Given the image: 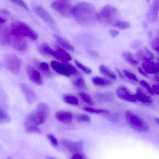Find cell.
Listing matches in <instances>:
<instances>
[{
	"instance_id": "obj_28",
	"label": "cell",
	"mask_w": 159,
	"mask_h": 159,
	"mask_svg": "<svg viewBox=\"0 0 159 159\" xmlns=\"http://www.w3.org/2000/svg\"><path fill=\"white\" fill-rule=\"evenodd\" d=\"M37 66L39 70L46 76H50L51 73L50 72L49 65L45 62H39L37 63Z\"/></svg>"
},
{
	"instance_id": "obj_48",
	"label": "cell",
	"mask_w": 159,
	"mask_h": 159,
	"mask_svg": "<svg viewBox=\"0 0 159 159\" xmlns=\"http://www.w3.org/2000/svg\"><path fill=\"white\" fill-rule=\"evenodd\" d=\"M155 79H156V80H157V81H158V82H159V74H158L157 75L155 76Z\"/></svg>"
},
{
	"instance_id": "obj_23",
	"label": "cell",
	"mask_w": 159,
	"mask_h": 159,
	"mask_svg": "<svg viewBox=\"0 0 159 159\" xmlns=\"http://www.w3.org/2000/svg\"><path fill=\"white\" fill-rule=\"evenodd\" d=\"M99 70L103 75L106 77H108L110 79L116 80L117 78V75L116 74L112 71L108 67L104 65H101L99 66Z\"/></svg>"
},
{
	"instance_id": "obj_6",
	"label": "cell",
	"mask_w": 159,
	"mask_h": 159,
	"mask_svg": "<svg viewBox=\"0 0 159 159\" xmlns=\"http://www.w3.org/2000/svg\"><path fill=\"white\" fill-rule=\"evenodd\" d=\"M126 118L129 125L135 130L145 133L149 130V126L141 117L130 110L126 113Z\"/></svg>"
},
{
	"instance_id": "obj_4",
	"label": "cell",
	"mask_w": 159,
	"mask_h": 159,
	"mask_svg": "<svg viewBox=\"0 0 159 159\" xmlns=\"http://www.w3.org/2000/svg\"><path fill=\"white\" fill-rule=\"evenodd\" d=\"M38 50L41 54L51 55L62 62H68L71 60L70 55L63 48L59 47L57 50H54L45 43H42L39 46Z\"/></svg>"
},
{
	"instance_id": "obj_12",
	"label": "cell",
	"mask_w": 159,
	"mask_h": 159,
	"mask_svg": "<svg viewBox=\"0 0 159 159\" xmlns=\"http://www.w3.org/2000/svg\"><path fill=\"white\" fill-rule=\"evenodd\" d=\"M62 144L68 151L73 155L81 153L83 151V143L82 141L74 142L68 139H64L62 141Z\"/></svg>"
},
{
	"instance_id": "obj_30",
	"label": "cell",
	"mask_w": 159,
	"mask_h": 159,
	"mask_svg": "<svg viewBox=\"0 0 159 159\" xmlns=\"http://www.w3.org/2000/svg\"><path fill=\"white\" fill-rule=\"evenodd\" d=\"M73 84L75 87L80 89H87L86 82L82 77H79L74 80L73 81Z\"/></svg>"
},
{
	"instance_id": "obj_40",
	"label": "cell",
	"mask_w": 159,
	"mask_h": 159,
	"mask_svg": "<svg viewBox=\"0 0 159 159\" xmlns=\"http://www.w3.org/2000/svg\"><path fill=\"white\" fill-rule=\"evenodd\" d=\"M140 84L146 89L147 91L150 93L151 95H154V93L153 92V89H152V87L150 86V85L148 83L147 81H145L144 80H142L140 81Z\"/></svg>"
},
{
	"instance_id": "obj_44",
	"label": "cell",
	"mask_w": 159,
	"mask_h": 159,
	"mask_svg": "<svg viewBox=\"0 0 159 159\" xmlns=\"http://www.w3.org/2000/svg\"><path fill=\"white\" fill-rule=\"evenodd\" d=\"M138 70L139 71V72L142 75H144V76H147L148 74L144 71L143 69H142V68H138Z\"/></svg>"
},
{
	"instance_id": "obj_42",
	"label": "cell",
	"mask_w": 159,
	"mask_h": 159,
	"mask_svg": "<svg viewBox=\"0 0 159 159\" xmlns=\"http://www.w3.org/2000/svg\"><path fill=\"white\" fill-rule=\"evenodd\" d=\"M109 34L112 38H116L119 34V32L116 30H111L109 31Z\"/></svg>"
},
{
	"instance_id": "obj_10",
	"label": "cell",
	"mask_w": 159,
	"mask_h": 159,
	"mask_svg": "<svg viewBox=\"0 0 159 159\" xmlns=\"http://www.w3.org/2000/svg\"><path fill=\"white\" fill-rule=\"evenodd\" d=\"M51 6L53 9L64 17L70 18L72 16L73 6L70 2L58 0L53 2Z\"/></svg>"
},
{
	"instance_id": "obj_38",
	"label": "cell",
	"mask_w": 159,
	"mask_h": 159,
	"mask_svg": "<svg viewBox=\"0 0 159 159\" xmlns=\"http://www.w3.org/2000/svg\"><path fill=\"white\" fill-rule=\"evenodd\" d=\"M9 1L14 3V4L17 5L18 6L22 8H24L27 11L30 10L29 7L23 0H9Z\"/></svg>"
},
{
	"instance_id": "obj_35",
	"label": "cell",
	"mask_w": 159,
	"mask_h": 159,
	"mask_svg": "<svg viewBox=\"0 0 159 159\" xmlns=\"http://www.w3.org/2000/svg\"><path fill=\"white\" fill-rule=\"evenodd\" d=\"M75 64L78 68L81 70L82 71L84 72L85 73L87 74H90L91 73L92 70L89 68L85 66V65L82 64L81 62H79L78 61H75Z\"/></svg>"
},
{
	"instance_id": "obj_3",
	"label": "cell",
	"mask_w": 159,
	"mask_h": 159,
	"mask_svg": "<svg viewBox=\"0 0 159 159\" xmlns=\"http://www.w3.org/2000/svg\"><path fill=\"white\" fill-rule=\"evenodd\" d=\"M9 32L14 35L23 37H28L31 40L35 41L38 37V34L33 30L27 23L22 21H13L10 24Z\"/></svg>"
},
{
	"instance_id": "obj_51",
	"label": "cell",
	"mask_w": 159,
	"mask_h": 159,
	"mask_svg": "<svg viewBox=\"0 0 159 159\" xmlns=\"http://www.w3.org/2000/svg\"><path fill=\"white\" fill-rule=\"evenodd\" d=\"M157 34H158V38H159V29H158V30H157Z\"/></svg>"
},
{
	"instance_id": "obj_5",
	"label": "cell",
	"mask_w": 159,
	"mask_h": 159,
	"mask_svg": "<svg viewBox=\"0 0 159 159\" xmlns=\"http://www.w3.org/2000/svg\"><path fill=\"white\" fill-rule=\"evenodd\" d=\"M117 9L111 5H107L98 13L97 20L104 24H114L116 20Z\"/></svg>"
},
{
	"instance_id": "obj_11",
	"label": "cell",
	"mask_w": 159,
	"mask_h": 159,
	"mask_svg": "<svg viewBox=\"0 0 159 159\" xmlns=\"http://www.w3.org/2000/svg\"><path fill=\"white\" fill-rule=\"evenodd\" d=\"M34 13L43 20L53 28H56L57 24L55 20L50 14L42 7L35 5L33 7Z\"/></svg>"
},
{
	"instance_id": "obj_18",
	"label": "cell",
	"mask_w": 159,
	"mask_h": 159,
	"mask_svg": "<svg viewBox=\"0 0 159 159\" xmlns=\"http://www.w3.org/2000/svg\"><path fill=\"white\" fill-rule=\"evenodd\" d=\"M142 66L143 70L147 74L159 73V63H156L150 60L145 61L143 62Z\"/></svg>"
},
{
	"instance_id": "obj_43",
	"label": "cell",
	"mask_w": 159,
	"mask_h": 159,
	"mask_svg": "<svg viewBox=\"0 0 159 159\" xmlns=\"http://www.w3.org/2000/svg\"><path fill=\"white\" fill-rule=\"evenodd\" d=\"M152 89H153L154 94L159 95V85L157 84L153 85L152 86Z\"/></svg>"
},
{
	"instance_id": "obj_49",
	"label": "cell",
	"mask_w": 159,
	"mask_h": 159,
	"mask_svg": "<svg viewBox=\"0 0 159 159\" xmlns=\"http://www.w3.org/2000/svg\"><path fill=\"white\" fill-rule=\"evenodd\" d=\"M155 121L157 122V123L159 125V118H155Z\"/></svg>"
},
{
	"instance_id": "obj_13",
	"label": "cell",
	"mask_w": 159,
	"mask_h": 159,
	"mask_svg": "<svg viewBox=\"0 0 159 159\" xmlns=\"http://www.w3.org/2000/svg\"><path fill=\"white\" fill-rule=\"evenodd\" d=\"M116 93L119 98L123 101L130 102H137L135 95L126 86H120L116 89Z\"/></svg>"
},
{
	"instance_id": "obj_41",
	"label": "cell",
	"mask_w": 159,
	"mask_h": 159,
	"mask_svg": "<svg viewBox=\"0 0 159 159\" xmlns=\"http://www.w3.org/2000/svg\"><path fill=\"white\" fill-rule=\"evenodd\" d=\"M70 159H88V158L84 154L81 153L75 154Z\"/></svg>"
},
{
	"instance_id": "obj_53",
	"label": "cell",
	"mask_w": 159,
	"mask_h": 159,
	"mask_svg": "<svg viewBox=\"0 0 159 159\" xmlns=\"http://www.w3.org/2000/svg\"><path fill=\"white\" fill-rule=\"evenodd\" d=\"M147 2H150V0H146Z\"/></svg>"
},
{
	"instance_id": "obj_54",
	"label": "cell",
	"mask_w": 159,
	"mask_h": 159,
	"mask_svg": "<svg viewBox=\"0 0 159 159\" xmlns=\"http://www.w3.org/2000/svg\"><path fill=\"white\" fill-rule=\"evenodd\" d=\"M158 61H159V58H158Z\"/></svg>"
},
{
	"instance_id": "obj_39",
	"label": "cell",
	"mask_w": 159,
	"mask_h": 159,
	"mask_svg": "<svg viewBox=\"0 0 159 159\" xmlns=\"http://www.w3.org/2000/svg\"><path fill=\"white\" fill-rule=\"evenodd\" d=\"M47 138L53 147H57V146H58V141L55 136H54L53 134H47Z\"/></svg>"
},
{
	"instance_id": "obj_7",
	"label": "cell",
	"mask_w": 159,
	"mask_h": 159,
	"mask_svg": "<svg viewBox=\"0 0 159 159\" xmlns=\"http://www.w3.org/2000/svg\"><path fill=\"white\" fill-rule=\"evenodd\" d=\"M4 64L6 69L13 75H17L20 72L21 61L16 55L13 54L6 55L4 59Z\"/></svg>"
},
{
	"instance_id": "obj_34",
	"label": "cell",
	"mask_w": 159,
	"mask_h": 159,
	"mask_svg": "<svg viewBox=\"0 0 159 159\" xmlns=\"http://www.w3.org/2000/svg\"><path fill=\"white\" fill-rule=\"evenodd\" d=\"M75 119L79 122H89L91 121L90 118L86 114H77L75 116Z\"/></svg>"
},
{
	"instance_id": "obj_15",
	"label": "cell",
	"mask_w": 159,
	"mask_h": 159,
	"mask_svg": "<svg viewBox=\"0 0 159 159\" xmlns=\"http://www.w3.org/2000/svg\"><path fill=\"white\" fill-rule=\"evenodd\" d=\"M20 87L27 102L29 104L34 103L37 100V96L34 91L25 83H21Z\"/></svg>"
},
{
	"instance_id": "obj_25",
	"label": "cell",
	"mask_w": 159,
	"mask_h": 159,
	"mask_svg": "<svg viewBox=\"0 0 159 159\" xmlns=\"http://www.w3.org/2000/svg\"><path fill=\"white\" fill-rule=\"evenodd\" d=\"M97 101L101 102H108L113 99V95L111 93H98L95 95Z\"/></svg>"
},
{
	"instance_id": "obj_50",
	"label": "cell",
	"mask_w": 159,
	"mask_h": 159,
	"mask_svg": "<svg viewBox=\"0 0 159 159\" xmlns=\"http://www.w3.org/2000/svg\"><path fill=\"white\" fill-rule=\"evenodd\" d=\"M47 159H57L56 158L54 157H50V156L47 157Z\"/></svg>"
},
{
	"instance_id": "obj_47",
	"label": "cell",
	"mask_w": 159,
	"mask_h": 159,
	"mask_svg": "<svg viewBox=\"0 0 159 159\" xmlns=\"http://www.w3.org/2000/svg\"><path fill=\"white\" fill-rule=\"evenodd\" d=\"M6 20H7L5 18L0 16V24H2L3 23H5Z\"/></svg>"
},
{
	"instance_id": "obj_20",
	"label": "cell",
	"mask_w": 159,
	"mask_h": 159,
	"mask_svg": "<svg viewBox=\"0 0 159 159\" xmlns=\"http://www.w3.org/2000/svg\"><path fill=\"white\" fill-rule=\"evenodd\" d=\"M135 56L138 61L142 60L143 61H152L155 57L154 54L147 48L138 50L135 54Z\"/></svg>"
},
{
	"instance_id": "obj_52",
	"label": "cell",
	"mask_w": 159,
	"mask_h": 159,
	"mask_svg": "<svg viewBox=\"0 0 159 159\" xmlns=\"http://www.w3.org/2000/svg\"><path fill=\"white\" fill-rule=\"evenodd\" d=\"M59 1H65V2H70V0H59Z\"/></svg>"
},
{
	"instance_id": "obj_32",
	"label": "cell",
	"mask_w": 159,
	"mask_h": 159,
	"mask_svg": "<svg viewBox=\"0 0 159 159\" xmlns=\"http://www.w3.org/2000/svg\"><path fill=\"white\" fill-rule=\"evenodd\" d=\"M114 25L115 27L120 30H127L130 27V23L125 20H116Z\"/></svg>"
},
{
	"instance_id": "obj_22",
	"label": "cell",
	"mask_w": 159,
	"mask_h": 159,
	"mask_svg": "<svg viewBox=\"0 0 159 159\" xmlns=\"http://www.w3.org/2000/svg\"><path fill=\"white\" fill-rule=\"evenodd\" d=\"M92 80L94 85L98 87H107L112 84V82L109 80L100 76L93 77Z\"/></svg>"
},
{
	"instance_id": "obj_21",
	"label": "cell",
	"mask_w": 159,
	"mask_h": 159,
	"mask_svg": "<svg viewBox=\"0 0 159 159\" xmlns=\"http://www.w3.org/2000/svg\"><path fill=\"white\" fill-rule=\"evenodd\" d=\"M54 37L56 39L58 45L61 48H63L64 50L66 49V50H70V51H73L74 49L73 46L62 37L57 35H54Z\"/></svg>"
},
{
	"instance_id": "obj_27",
	"label": "cell",
	"mask_w": 159,
	"mask_h": 159,
	"mask_svg": "<svg viewBox=\"0 0 159 159\" xmlns=\"http://www.w3.org/2000/svg\"><path fill=\"white\" fill-rule=\"evenodd\" d=\"M0 24V43L2 45L7 44V39L9 33V28H6Z\"/></svg>"
},
{
	"instance_id": "obj_31",
	"label": "cell",
	"mask_w": 159,
	"mask_h": 159,
	"mask_svg": "<svg viewBox=\"0 0 159 159\" xmlns=\"http://www.w3.org/2000/svg\"><path fill=\"white\" fill-rule=\"evenodd\" d=\"M11 120V117L8 113L0 108V123H8Z\"/></svg>"
},
{
	"instance_id": "obj_19",
	"label": "cell",
	"mask_w": 159,
	"mask_h": 159,
	"mask_svg": "<svg viewBox=\"0 0 159 159\" xmlns=\"http://www.w3.org/2000/svg\"><path fill=\"white\" fill-rule=\"evenodd\" d=\"M159 12V0H154L153 6L149 9L147 16L150 22H155L157 20Z\"/></svg>"
},
{
	"instance_id": "obj_36",
	"label": "cell",
	"mask_w": 159,
	"mask_h": 159,
	"mask_svg": "<svg viewBox=\"0 0 159 159\" xmlns=\"http://www.w3.org/2000/svg\"><path fill=\"white\" fill-rule=\"evenodd\" d=\"M150 45L152 49L159 54V38L156 37L152 39L150 42Z\"/></svg>"
},
{
	"instance_id": "obj_8",
	"label": "cell",
	"mask_w": 159,
	"mask_h": 159,
	"mask_svg": "<svg viewBox=\"0 0 159 159\" xmlns=\"http://www.w3.org/2000/svg\"><path fill=\"white\" fill-rule=\"evenodd\" d=\"M50 65L55 71L61 75L70 76L72 75H77L78 74V70L76 68L67 62L52 61Z\"/></svg>"
},
{
	"instance_id": "obj_26",
	"label": "cell",
	"mask_w": 159,
	"mask_h": 159,
	"mask_svg": "<svg viewBox=\"0 0 159 159\" xmlns=\"http://www.w3.org/2000/svg\"><path fill=\"white\" fill-rule=\"evenodd\" d=\"M63 99L64 102L68 104L76 106L79 104L78 98L73 94L70 93L65 94L63 95Z\"/></svg>"
},
{
	"instance_id": "obj_29",
	"label": "cell",
	"mask_w": 159,
	"mask_h": 159,
	"mask_svg": "<svg viewBox=\"0 0 159 159\" xmlns=\"http://www.w3.org/2000/svg\"><path fill=\"white\" fill-rule=\"evenodd\" d=\"M83 109L85 111L89 113H93L97 114H108L110 113V111L105 109H99V108H93L91 107H85Z\"/></svg>"
},
{
	"instance_id": "obj_9",
	"label": "cell",
	"mask_w": 159,
	"mask_h": 159,
	"mask_svg": "<svg viewBox=\"0 0 159 159\" xmlns=\"http://www.w3.org/2000/svg\"><path fill=\"white\" fill-rule=\"evenodd\" d=\"M7 44L19 51H25L28 48V43L24 37L12 34L9 32V30L7 39Z\"/></svg>"
},
{
	"instance_id": "obj_45",
	"label": "cell",
	"mask_w": 159,
	"mask_h": 159,
	"mask_svg": "<svg viewBox=\"0 0 159 159\" xmlns=\"http://www.w3.org/2000/svg\"><path fill=\"white\" fill-rule=\"evenodd\" d=\"M0 12H1L2 14H4V15H8V16H9V14H10L9 11H8V10H5V9L1 10Z\"/></svg>"
},
{
	"instance_id": "obj_37",
	"label": "cell",
	"mask_w": 159,
	"mask_h": 159,
	"mask_svg": "<svg viewBox=\"0 0 159 159\" xmlns=\"http://www.w3.org/2000/svg\"><path fill=\"white\" fill-rule=\"evenodd\" d=\"M123 73L125 76L127 77L128 79L133 80V81H138V77L133 73L127 70H123Z\"/></svg>"
},
{
	"instance_id": "obj_16",
	"label": "cell",
	"mask_w": 159,
	"mask_h": 159,
	"mask_svg": "<svg viewBox=\"0 0 159 159\" xmlns=\"http://www.w3.org/2000/svg\"><path fill=\"white\" fill-rule=\"evenodd\" d=\"M27 73L30 80L37 85H42L43 84V78L40 72L31 66L27 68Z\"/></svg>"
},
{
	"instance_id": "obj_17",
	"label": "cell",
	"mask_w": 159,
	"mask_h": 159,
	"mask_svg": "<svg viewBox=\"0 0 159 159\" xmlns=\"http://www.w3.org/2000/svg\"><path fill=\"white\" fill-rule=\"evenodd\" d=\"M57 120L65 124H70L72 122L73 116L69 111L61 110L57 112L55 115Z\"/></svg>"
},
{
	"instance_id": "obj_46",
	"label": "cell",
	"mask_w": 159,
	"mask_h": 159,
	"mask_svg": "<svg viewBox=\"0 0 159 159\" xmlns=\"http://www.w3.org/2000/svg\"><path fill=\"white\" fill-rule=\"evenodd\" d=\"M116 70L117 72V73L118 74L120 77V78H122V79H125V77H124V75H122V74L121 73V72L120 71V70H118V69H116Z\"/></svg>"
},
{
	"instance_id": "obj_14",
	"label": "cell",
	"mask_w": 159,
	"mask_h": 159,
	"mask_svg": "<svg viewBox=\"0 0 159 159\" xmlns=\"http://www.w3.org/2000/svg\"><path fill=\"white\" fill-rule=\"evenodd\" d=\"M137 101L146 105H150L153 102V100L149 93L145 90L143 88H138L136 89L135 94Z\"/></svg>"
},
{
	"instance_id": "obj_33",
	"label": "cell",
	"mask_w": 159,
	"mask_h": 159,
	"mask_svg": "<svg viewBox=\"0 0 159 159\" xmlns=\"http://www.w3.org/2000/svg\"><path fill=\"white\" fill-rule=\"evenodd\" d=\"M79 95L80 98L86 103L90 105H93V101L91 96L90 94L83 92H81L79 93Z\"/></svg>"
},
{
	"instance_id": "obj_1",
	"label": "cell",
	"mask_w": 159,
	"mask_h": 159,
	"mask_svg": "<svg viewBox=\"0 0 159 159\" xmlns=\"http://www.w3.org/2000/svg\"><path fill=\"white\" fill-rule=\"evenodd\" d=\"M49 115L48 106L45 103H39L36 108L26 117L24 124L25 131L29 133L41 134L42 131L38 126L45 122Z\"/></svg>"
},
{
	"instance_id": "obj_24",
	"label": "cell",
	"mask_w": 159,
	"mask_h": 159,
	"mask_svg": "<svg viewBox=\"0 0 159 159\" xmlns=\"http://www.w3.org/2000/svg\"><path fill=\"white\" fill-rule=\"evenodd\" d=\"M122 57L126 62L132 65H137L139 64V61L135 58L133 54L131 52L127 51L122 53Z\"/></svg>"
},
{
	"instance_id": "obj_2",
	"label": "cell",
	"mask_w": 159,
	"mask_h": 159,
	"mask_svg": "<svg viewBox=\"0 0 159 159\" xmlns=\"http://www.w3.org/2000/svg\"><path fill=\"white\" fill-rule=\"evenodd\" d=\"M98 12L95 6L91 3L82 2L73 7L72 16L80 25L91 24L97 20Z\"/></svg>"
}]
</instances>
